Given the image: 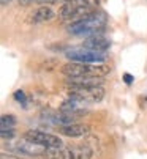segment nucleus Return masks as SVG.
Returning <instances> with one entry per match:
<instances>
[{
  "instance_id": "2eb2a0df",
  "label": "nucleus",
  "mask_w": 147,
  "mask_h": 159,
  "mask_svg": "<svg viewBox=\"0 0 147 159\" xmlns=\"http://www.w3.org/2000/svg\"><path fill=\"white\" fill-rule=\"evenodd\" d=\"M124 80H125V84H128V85H130V84H133L135 77H133L131 74H128V73H127V74H124Z\"/></svg>"
},
{
  "instance_id": "6e6552de",
  "label": "nucleus",
  "mask_w": 147,
  "mask_h": 159,
  "mask_svg": "<svg viewBox=\"0 0 147 159\" xmlns=\"http://www.w3.org/2000/svg\"><path fill=\"white\" fill-rule=\"evenodd\" d=\"M90 131V128L87 125H81V123H70V125H63L59 126V132L66 135V137H84Z\"/></svg>"
},
{
  "instance_id": "20e7f679",
  "label": "nucleus",
  "mask_w": 147,
  "mask_h": 159,
  "mask_svg": "<svg viewBox=\"0 0 147 159\" xmlns=\"http://www.w3.org/2000/svg\"><path fill=\"white\" fill-rule=\"evenodd\" d=\"M68 95L71 99H76L82 104H93L101 101L105 96V90L101 85L96 87H70Z\"/></svg>"
},
{
  "instance_id": "423d86ee",
  "label": "nucleus",
  "mask_w": 147,
  "mask_h": 159,
  "mask_svg": "<svg viewBox=\"0 0 147 159\" xmlns=\"http://www.w3.org/2000/svg\"><path fill=\"white\" fill-rule=\"evenodd\" d=\"M24 139H27L30 142H35L38 145H43L46 148H63V140L59 135L49 134L44 131H37V129H30L24 134Z\"/></svg>"
},
{
  "instance_id": "ddd939ff",
  "label": "nucleus",
  "mask_w": 147,
  "mask_h": 159,
  "mask_svg": "<svg viewBox=\"0 0 147 159\" xmlns=\"http://www.w3.org/2000/svg\"><path fill=\"white\" fill-rule=\"evenodd\" d=\"M0 123H2V128H13L16 125V118L14 115H2Z\"/></svg>"
},
{
  "instance_id": "7ed1b4c3",
  "label": "nucleus",
  "mask_w": 147,
  "mask_h": 159,
  "mask_svg": "<svg viewBox=\"0 0 147 159\" xmlns=\"http://www.w3.org/2000/svg\"><path fill=\"white\" fill-rule=\"evenodd\" d=\"M111 68L101 63H78L70 61L62 66V74L68 79L73 77H103L109 73Z\"/></svg>"
},
{
  "instance_id": "f3484780",
  "label": "nucleus",
  "mask_w": 147,
  "mask_h": 159,
  "mask_svg": "<svg viewBox=\"0 0 147 159\" xmlns=\"http://www.w3.org/2000/svg\"><path fill=\"white\" fill-rule=\"evenodd\" d=\"M0 2H2V5H3V7H7V5L11 2V0H0Z\"/></svg>"
},
{
  "instance_id": "39448f33",
  "label": "nucleus",
  "mask_w": 147,
  "mask_h": 159,
  "mask_svg": "<svg viewBox=\"0 0 147 159\" xmlns=\"http://www.w3.org/2000/svg\"><path fill=\"white\" fill-rule=\"evenodd\" d=\"M65 57L71 61H78V63H103L106 58L105 52H96L86 48H73L65 52Z\"/></svg>"
},
{
  "instance_id": "9b49d317",
  "label": "nucleus",
  "mask_w": 147,
  "mask_h": 159,
  "mask_svg": "<svg viewBox=\"0 0 147 159\" xmlns=\"http://www.w3.org/2000/svg\"><path fill=\"white\" fill-rule=\"evenodd\" d=\"M109 46H111V43L108 39H105L101 36H96V35L86 39L84 44H82V48L90 49V51H96V52H106L109 49Z\"/></svg>"
},
{
  "instance_id": "9d476101",
  "label": "nucleus",
  "mask_w": 147,
  "mask_h": 159,
  "mask_svg": "<svg viewBox=\"0 0 147 159\" xmlns=\"http://www.w3.org/2000/svg\"><path fill=\"white\" fill-rule=\"evenodd\" d=\"M93 150L87 145L63 148V159H92Z\"/></svg>"
},
{
  "instance_id": "f03ea898",
  "label": "nucleus",
  "mask_w": 147,
  "mask_h": 159,
  "mask_svg": "<svg viewBox=\"0 0 147 159\" xmlns=\"http://www.w3.org/2000/svg\"><path fill=\"white\" fill-rule=\"evenodd\" d=\"M98 0H68L59 10V19L63 22H76L96 11Z\"/></svg>"
},
{
  "instance_id": "4468645a",
  "label": "nucleus",
  "mask_w": 147,
  "mask_h": 159,
  "mask_svg": "<svg viewBox=\"0 0 147 159\" xmlns=\"http://www.w3.org/2000/svg\"><path fill=\"white\" fill-rule=\"evenodd\" d=\"M14 99L17 102H21L24 107H27V98H26V93H24L22 90H17V92L14 93Z\"/></svg>"
},
{
  "instance_id": "f257e3e1",
  "label": "nucleus",
  "mask_w": 147,
  "mask_h": 159,
  "mask_svg": "<svg viewBox=\"0 0 147 159\" xmlns=\"http://www.w3.org/2000/svg\"><path fill=\"white\" fill-rule=\"evenodd\" d=\"M106 24H108L106 14L103 11H93L76 22H71L66 27V32L76 36H95L96 33L105 30Z\"/></svg>"
},
{
  "instance_id": "0eeeda50",
  "label": "nucleus",
  "mask_w": 147,
  "mask_h": 159,
  "mask_svg": "<svg viewBox=\"0 0 147 159\" xmlns=\"http://www.w3.org/2000/svg\"><path fill=\"white\" fill-rule=\"evenodd\" d=\"M14 150L24 156H46V151L47 148L43 147V145H38L35 142H30V140H24V142H19L14 145Z\"/></svg>"
},
{
  "instance_id": "1a4fd4ad",
  "label": "nucleus",
  "mask_w": 147,
  "mask_h": 159,
  "mask_svg": "<svg viewBox=\"0 0 147 159\" xmlns=\"http://www.w3.org/2000/svg\"><path fill=\"white\" fill-rule=\"evenodd\" d=\"M56 17V11L49 7V5H44V7H40L37 8L33 13H30L29 16V20L32 24H41V22H49Z\"/></svg>"
},
{
  "instance_id": "dca6fc26",
  "label": "nucleus",
  "mask_w": 147,
  "mask_h": 159,
  "mask_svg": "<svg viewBox=\"0 0 147 159\" xmlns=\"http://www.w3.org/2000/svg\"><path fill=\"white\" fill-rule=\"evenodd\" d=\"M43 2H46V3H65L68 0H43Z\"/></svg>"
},
{
  "instance_id": "f8f14e48",
  "label": "nucleus",
  "mask_w": 147,
  "mask_h": 159,
  "mask_svg": "<svg viewBox=\"0 0 147 159\" xmlns=\"http://www.w3.org/2000/svg\"><path fill=\"white\" fill-rule=\"evenodd\" d=\"M103 84V77H73L68 79L70 87H96Z\"/></svg>"
},
{
  "instance_id": "a211bd4d",
  "label": "nucleus",
  "mask_w": 147,
  "mask_h": 159,
  "mask_svg": "<svg viewBox=\"0 0 147 159\" xmlns=\"http://www.w3.org/2000/svg\"><path fill=\"white\" fill-rule=\"evenodd\" d=\"M41 2H43V0H41Z\"/></svg>"
}]
</instances>
